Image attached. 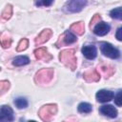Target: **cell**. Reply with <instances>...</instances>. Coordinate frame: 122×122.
I'll list each match as a JSON object with an SVG mask.
<instances>
[{
  "instance_id": "obj_7",
  "label": "cell",
  "mask_w": 122,
  "mask_h": 122,
  "mask_svg": "<svg viewBox=\"0 0 122 122\" xmlns=\"http://www.w3.org/2000/svg\"><path fill=\"white\" fill-rule=\"evenodd\" d=\"M0 121H13V111L10 106H2L0 110Z\"/></svg>"
},
{
  "instance_id": "obj_28",
  "label": "cell",
  "mask_w": 122,
  "mask_h": 122,
  "mask_svg": "<svg viewBox=\"0 0 122 122\" xmlns=\"http://www.w3.org/2000/svg\"><path fill=\"white\" fill-rule=\"evenodd\" d=\"M115 37L117 38V40L119 41H122V27L119 28L116 31V34H115Z\"/></svg>"
},
{
  "instance_id": "obj_27",
  "label": "cell",
  "mask_w": 122,
  "mask_h": 122,
  "mask_svg": "<svg viewBox=\"0 0 122 122\" xmlns=\"http://www.w3.org/2000/svg\"><path fill=\"white\" fill-rule=\"evenodd\" d=\"M101 20V16H100V14H95L92 18V20H91V23H90V27L92 28L94 24H97V23H99V21Z\"/></svg>"
},
{
  "instance_id": "obj_12",
  "label": "cell",
  "mask_w": 122,
  "mask_h": 122,
  "mask_svg": "<svg viewBox=\"0 0 122 122\" xmlns=\"http://www.w3.org/2000/svg\"><path fill=\"white\" fill-rule=\"evenodd\" d=\"M83 77L87 82H97L100 79V74L96 70L92 69V70H90L84 72Z\"/></svg>"
},
{
  "instance_id": "obj_16",
  "label": "cell",
  "mask_w": 122,
  "mask_h": 122,
  "mask_svg": "<svg viewBox=\"0 0 122 122\" xmlns=\"http://www.w3.org/2000/svg\"><path fill=\"white\" fill-rule=\"evenodd\" d=\"M30 63V59L28 56H25V55H20V56H16L13 61H12V64L14 66H24V65H27Z\"/></svg>"
},
{
  "instance_id": "obj_17",
  "label": "cell",
  "mask_w": 122,
  "mask_h": 122,
  "mask_svg": "<svg viewBox=\"0 0 122 122\" xmlns=\"http://www.w3.org/2000/svg\"><path fill=\"white\" fill-rule=\"evenodd\" d=\"M92 110V107L91 104L86 103V102H82L78 105V112H82V113H89L91 112Z\"/></svg>"
},
{
  "instance_id": "obj_2",
  "label": "cell",
  "mask_w": 122,
  "mask_h": 122,
  "mask_svg": "<svg viewBox=\"0 0 122 122\" xmlns=\"http://www.w3.org/2000/svg\"><path fill=\"white\" fill-rule=\"evenodd\" d=\"M57 112V106L55 104H47L41 107L38 112L40 118L43 121H50Z\"/></svg>"
},
{
  "instance_id": "obj_20",
  "label": "cell",
  "mask_w": 122,
  "mask_h": 122,
  "mask_svg": "<svg viewBox=\"0 0 122 122\" xmlns=\"http://www.w3.org/2000/svg\"><path fill=\"white\" fill-rule=\"evenodd\" d=\"M100 70H101V72L105 75V77H110L114 73V68L111 66H101Z\"/></svg>"
},
{
  "instance_id": "obj_23",
  "label": "cell",
  "mask_w": 122,
  "mask_h": 122,
  "mask_svg": "<svg viewBox=\"0 0 122 122\" xmlns=\"http://www.w3.org/2000/svg\"><path fill=\"white\" fill-rule=\"evenodd\" d=\"M28 46H29V40L27 38H23L18 43V46H17L16 50H17V51H23L28 48Z\"/></svg>"
},
{
  "instance_id": "obj_8",
  "label": "cell",
  "mask_w": 122,
  "mask_h": 122,
  "mask_svg": "<svg viewBox=\"0 0 122 122\" xmlns=\"http://www.w3.org/2000/svg\"><path fill=\"white\" fill-rule=\"evenodd\" d=\"M113 96L114 94L112 92L107 91V90H101V91H98L96 93V100L101 103L109 102L113 98Z\"/></svg>"
},
{
  "instance_id": "obj_13",
  "label": "cell",
  "mask_w": 122,
  "mask_h": 122,
  "mask_svg": "<svg viewBox=\"0 0 122 122\" xmlns=\"http://www.w3.org/2000/svg\"><path fill=\"white\" fill-rule=\"evenodd\" d=\"M82 53L88 59H94L97 55V51L94 46L88 45V46H84L82 48Z\"/></svg>"
},
{
  "instance_id": "obj_9",
  "label": "cell",
  "mask_w": 122,
  "mask_h": 122,
  "mask_svg": "<svg viewBox=\"0 0 122 122\" xmlns=\"http://www.w3.org/2000/svg\"><path fill=\"white\" fill-rule=\"evenodd\" d=\"M52 35V30L50 29H45L43 30L35 38V44L36 45H41L43 43H45L46 41H48L51 36Z\"/></svg>"
},
{
  "instance_id": "obj_24",
  "label": "cell",
  "mask_w": 122,
  "mask_h": 122,
  "mask_svg": "<svg viewBox=\"0 0 122 122\" xmlns=\"http://www.w3.org/2000/svg\"><path fill=\"white\" fill-rule=\"evenodd\" d=\"M10 88V82L7 80H2L0 82V93L3 94L5 93Z\"/></svg>"
},
{
  "instance_id": "obj_11",
  "label": "cell",
  "mask_w": 122,
  "mask_h": 122,
  "mask_svg": "<svg viewBox=\"0 0 122 122\" xmlns=\"http://www.w3.org/2000/svg\"><path fill=\"white\" fill-rule=\"evenodd\" d=\"M99 112L102 114H104L106 116H109V117H112V118H114V117L117 116V111L112 105H104V106H102L99 109Z\"/></svg>"
},
{
  "instance_id": "obj_6",
  "label": "cell",
  "mask_w": 122,
  "mask_h": 122,
  "mask_svg": "<svg viewBox=\"0 0 122 122\" xmlns=\"http://www.w3.org/2000/svg\"><path fill=\"white\" fill-rule=\"evenodd\" d=\"M76 36L70 30H66L62 35H60L59 40L56 43L57 47H60L62 45H69V44H72L76 41Z\"/></svg>"
},
{
  "instance_id": "obj_10",
  "label": "cell",
  "mask_w": 122,
  "mask_h": 122,
  "mask_svg": "<svg viewBox=\"0 0 122 122\" xmlns=\"http://www.w3.org/2000/svg\"><path fill=\"white\" fill-rule=\"evenodd\" d=\"M109 30H110V26L105 22L97 23L96 26L93 29V32L96 35H99V36H103V35L107 34L109 32Z\"/></svg>"
},
{
  "instance_id": "obj_15",
  "label": "cell",
  "mask_w": 122,
  "mask_h": 122,
  "mask_svg": "<svg viewBox=\"0 0 122 122\" xmlns=\"http://www.w3.org/2000/svg\"><path fill=\"white\" fill-rule=\"evenodd\" d=\"M71 30H72L74 33L78 34V35H82L85 31V27H84V23L83 22H76L73 23L71 26Z\"/></svg>"
},
{
  "instance_id": "obj_26",
  "label": "cell",
  "mask_w": 122,
  "mask_h": 122,
  "mask_svg": "<svg viewBox=\"0 0 122 122\" xmlns=\"http://www.w3.org/2000/svg\"><path fill=\"white\" fill-rule=\"evenodd\" d=\"M52 4V0H37L35 2L36 6H51Z\"/></svg>"
},
{
  "instance_id": "obj_22",
  "label": "cell",
  "mask_w": 122,
  "mask_h": 122,
  "mask_svg": "<svg viewBox=\"0 0 122 122\" xmlns=\"http://www.w3.org/2000/svg\"><path fill=\"white\" fill-rule=\"evenodd\" d=\"M11 14H12V7H11L10 5H7L6 8H5V9L3 10V11H2V14H1V15H2V18L8 20V19L10 18Z\"/></svg>"
},
{
  "instance_id": "obj_19",
  "label": "cell",
  "mask_w": 122,
  "mask_h": 122,
  "mask_svg": "<svg viewBox=\"0 0 122 122\" xmlns=\"http://www.w3.org/2000/svg\"><path fill=\"white\" fill-rule=\"evenodd\" d=\"M0 41H1V45H2V47H3L4 49L9 48V47L10 46V44H11V39H10V37L8 34H6V33H2V34H1V39H0Z\"/></svg>"
},
{
  "instance_id": "obj_1",
  "label": "cell",
  "mask_w": 122,
  "mask_h": 122,
  "mask_svg": "<svg viewBox=\"0 0 122 122\" xmlns=\"http://www.w3.org/2000/svg\"><path fill=\"white\" fill-rule=\"evenodd\" d=\"M59 60L62 62L66 67L71 69V71H74L76 69V57L74 54L73 50H64L59 54Z\"/></svg>"
},
{
  "instance_id": "obj_14",
  "label": "cell",
  "mask_w": 122,
  "mask_h": 122,
  "mask_svg": "<svg viewBox=\"0 0 122 122\" xmlns=\"http://www.w3.org/2000/svg\"><path fill=\"white\" fill-rule=\"evenodd\" d=\"M34 55H35V58L40 60V59H44L46 62L50 61L51 59V55L48 52L47 49L45 48H38L34 51Z\"/></svg>"
},
{
  "instance_id": "obj_25",
  "label": "cell",
  "mask_w": 122,
  "mask_h": 122,
  "mask_svg": "<svg viewBox=\"0 0 122 122\" xmlns=\"http://www.w3.org/2000/svg\"><path fill=\"white\" fill-rule=\"evenodd\" d=\"M114 103L117 106H122V91H119L114 96Z\"/></svg>"
},
{
  "instance_id": "obj_18",
  "label": "cell",
  "mask_w": 122,
  "mask_h": 122,
  "mask_svg": "<svg viewBox=\"0 0 122 122\" xmlns=\"http://www.w3.org/2000/svg\"><path fill=\"white\" fill-rule=\"evenodd\" d=\"M14 104L18 109H25L28 107V100L25 97H17L14 99Z\"/></svg>"
},
{
  "instance_id": "obj_4",
  "label": "cell",
  "mask_w": 122,
  "mask_h": 122,
  "mask_svg": "<svg viewBox=\"0 0 122 122\" xmlns=\"http://www.w3.org/2000/svg\"><path fill=\"white\" fill-rule=\"evenodd\" d=\"M88 3V0H69L64 6L66 12H78Z\"/></svg>"
},
{
  "instance_id": "obj_3",
  "label": "cell",
  "mask_w": 122,
  "mask_h": 122,
  "mask_svg": "<svg viewBox=\"0 0 122 122\" xmlns=\"http://www.w3.org/2000/svg\"><path fill=\"white\" fill-rule=\"evenodd\" d=\"M53 70L49 68V69H41L38 71L35 74L34 80L37 84H48L53 77Z\"/></svg>"
},
{
  "instance_id": "obj_21",
  "label": "cell",
  "mask_w": 122,
  "mask_h": 122,
  "mask_svg": "<svg viewBox=\"0 0 122 122\" xmlns=\"http://www.w3.org/2000/svg\"><path fill=\"white\" fill-rule=\"evenodd\" d=\"M110 15H111L112 18L120 19V20H121V19H122V7L112 10L111 12H110Z\"/></svg>"
},
{
  "instance_id": "obj_5",
  "label": "cell",
  "mask_w": 122,
  "mask_h": 122,
  "mask_svg": "<svg viewBox=\"0 0 122 122\" xmlns=\"http://www.w3.org/2000/svg\"><path fill=\"white\" fill-rule=\"evenodd\" d=\"M100 50L102 51V53L105 55V56H108L110 58H112V59H116L120 56V53H119V51L114 48L112 44L110 43H107V42H103L101 43L100 45Z\"/></svg>"
}]
</instances>
